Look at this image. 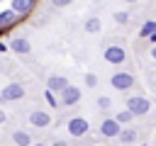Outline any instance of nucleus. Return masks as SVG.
<instances>
[{
  "instance_id": "1",
  "label": "nucleus",
  "mask_w": 156,
  "mask_h": 146,
  "mask_svg": "<svg viewBox=\"0 0 156 146\" xmlns=\"http://www.w3.org/2000/svg\"><path fill=\"white\" fill-rule=\"evenodd\" d=\"M127 109H132L134 117H141V114H146V112L151 109V102H149V97H144V95H132V97L127 100Z\"/></svg>"
},
{
  "instance_id": "2",
  "label": "nucleus",
  "mask_w": 156,
  "mask_h": 146,
  "mask_svg": "<svg viewBox=\"0 0 156 146\" xmlns=\"http://www.w3.org/2000/svg\"><path fill=\"white\" fill-rule=\"evenodd\" d=\"M110 83H112L115 90H129L134 85V75L129 71H115L112 78H110Z\"/></svg>"
},
{
  "instance_id": "3",
  "label": "nucleus",
  "mask_w": 156,
  "mask_h": 146,
  "mask_svg": "<svg viewBox=\"0 0 156 146\" xmlns=\"http://www.w3.org/2000/svg\"><path fill=\"white\" fill-rule=\"evenodd\" d=\"M102 56H105V61H107V63H115V66H119V63H124V61H127V51H124L122 46H117V44L107 46Z\"/></svg>"
},
{
  "instance_id": "4",
  "label": "nucleus",
  "mask_w": 156,
  "mask_h": 146,
  "mask_svg": "<svg viewBox=\"0 0 156 146\" xmlns=\"http://www.w3.org/2000/svg\"><path fill=\"white\" fill-rule=\"evenodd\" d=\"M29 124L37 127V129H44V127L51 124V114H49L46 109H32V112H29Z\"/></svg>"
},
{
  "instance_id": "5",
  "label": "nucleus",
  "mask_w": 156,
  "mask_h": 146,
  "mask_svg": "<svg viewBox=\"0 0 156 146\" xmlns=\"http://www.w3.org/2000/svg\"><path fill=\"white\" fill-rule=\"evenodd\" d=\"M58 95H61V100H58L61 105H78L80 102V90L76 85H66Z\"/></svg>"
},
{
  "instance_id": "6",
  "label": "nucleus",
  "mask_w": 156,
  "mask_h": 146,
  "mask_svg": "<svg viewBox=\"0 0 156 146\" xmlns=\"http://www.w3.org/2000/svg\"><path fill=\"white\" fill-rule=\"evenodd\" d=\"M88 129H90L88 119H83V117L68 119V134H71V136H83V134H88Z\"/></svg>"
},
{
  "instance_id": "7",
  "label": "nucleus",
  "mask_w": 156,
  "mask_h": 146,
  "mask_svg": "<svg viewBox=\"0 0 156 146\" xmlns=\"http://www.w3.org/2000/svg\"><path fill=\"white\" fill-rule=\"evenodd\" d=\"M7 49L15 51V54H20V56H24V54L32 51V44H29V39H24V36H15V39H10Z\"/></svg>"
},
{
  "instance_id": "8",
  "label": "nucleus",
  "mask_w": 156,
  "mask_h": 146,
  "mask_svg": "<svg viewBox=\"0 0 156 146\" xmlns=\"http://www.w3.org/2000/svg\"><path fill=\"white\" fill-rule=\"evenodd\" d=\"M0 97L2 100H20V97H24V88L20 85V83H10V85H5L2 88V92H0Z\"/></svg>"
},
{
  "instance_id": "9",
  "label": "nucleus",
  "mask_w": 156,
  "mask_h": 146,
  "mask_svg": "<svg viewBox=\"0 0 156 146\" xmlns=\"http://www.w3.org/2000/svg\"><path fill=\"white\" fill-rule=\"evenodd\" d=\"M119 122L117 119H102V124H100V134L102 136H107V139H115L117 134H119Z\"/></svg>"
},
{
  "instance_id": "10",
  "label": "nucleus",
  "mask_w": 156,
  "mask_h": 146,
  "mask_svg": "<svg viewBox=\"0 0 156 146\" xmlns=\"http://www.w3.org/2000/svg\"><path fill=\"white\" fill-rule=\"evenodd\" d=\"M20 17H22V15H20V12H15L12 7H10V10H2V12H0V29L12 27V24H15Z\"/></svg>"
},
{
  "instance_id": "11",
  "label": "nucleus",
  "mask_w": 156,
  "mask_h": 146,
  "mask_svg": "<svg viewBox=\"0 0 156 146\" xmlns=\"http://www.w3.org/2000/svg\"><path fill=\"white\" fill-rule=\"evenodd\" d=\"M34 5H37V0H12V2H10V7H12L15 12H20V15L32 12V10H34Z\"/></svg>"
},
{
  "instance_id": "12",
  "label": "nucleus",
  "mask_w": 156,
  "mask_h": 146,
  "mask_svg": "<svg viewBox=\"0 0 156 146\" xmlns=\"http://www.w3.org/2000/svg\"><path fill=\"white\" fill-rule=\"evenodd\" d=\"M66 85H68V80H66V78H61V75H51V78L46 80V88H49L51 92H61Z\"/></svg>"
},
{
  "instance_id": "13",
  "label": "nucleus",
  "mask_w": 156,
  "mask_h": 146,
  "mask_svg": "<svg viewBox=\"0 0 156 146\" xmlns=\"http://www.w3.org/2000/svg\"><path fill=\"white\" fill-rule=\"evenodd\" d=\"M100 29H102L100 17H95V15H93V17H88V19H85V32H88V34H98Z\"/></svg>"
},
{
  "instance_id": "14",
  "label": "nucleus",
  "mask_w": 156,
  "mask_h": 146,
  "mask_svg": "<svg viewBox=\"0 0 156 146\" xmlns=\"http://www.w3.org/2000/svg\"><path fill=\"white\" fill-rule=\"evenodd\" d=\"M12 141H15V144H20V146H29V144H32V136H29L27 131H22V129H15Z\"/></svg>"
},
{
  "instance_id": "15",
  "label": "nucleus",
  "mask_w": 156,
  "mask_h": 146,
  "mask_svg": "<svg viewBox=\"0 0 156 146\" xmlns=\"http://www.w3.org/2000/svg\"><path fill=\"white\" fill-rule=\"evenodd\" d=\"M115 119H117L119 124H129V122L134 119V114H132V109H127V107H124V109H119V112H117V117H115Z\"/></svg>"
},
{
  "instance_id": "16",
  "label": "nucleus",
  "mask_w": 156,
  "mask_h": 146,
  "mask_svg": "<svg viewBox=\"0 0 156 146\" xmlns=\"http://www.w3.org/2000/svg\"><path fill=\"white\" fill-rule=\"evenodd\" d=\"M115 139H119V141L129 144V141H134V139H136V134H134V129H119V134H117Z\"/></svg>"
},
{
  "instance_id": "17",
  "label": "nucleus",
  "mask_w": 156,
  "mask_h": 146,
  "mask_svg": "<svg viewBox=\"0 0 156 146\" xmlns=\"http://www.w3.org/2000/svg\"><path fill=\"white\" fill-rule=\"evenodd\" d=\"M98 109H102V112H107V109H112V100L110 97H98Z\"/></svg>"
},
{
  "instance_id": "18",
  "label": "nucleus",
  "mask_w": 156,
  "mask_h": 146,
  "mask_svg": "<svg viewBox=\"0 0 156 146\" xmlns=\"http://www.w3.org/2000/svg\"><path fill=\"white\" fill-rule=\"evenodd\" d=\"M154 29H156V22H151V19H149V22H144V24H141L139 34H141V36H149V34H151Z\"/></svg>"
},
{
  "instance_id": "19",
  "label": "nucleus",
  "mask_w": 156,
  "mask_h": 146,
  "mask_svg": "<svg viewBox=\"0 0 156 146\" xmlns=\"http://www.w3.org/2000/svg\"><path fill=\"white\" fill-rule=\"evenodd\" d=\"M44 97H46V102H49V107H51V109H56V107H58V100L54 97V92H51L49 88L44 90Z\"/></svg>"
},
{
  "instance_id": "20",
  "label": "nucleus",
  "mask_w": 156,
  "mask_h": 146,
  "mask_svg": "<svg viewBox=\"0 0 156 146\" xmlns=\"http://www.w3.org/2000/svg\"><path fill=\"white\" fill-rule=\"evenodd\" d=\"M115 22L117 24H127L129 22V12H115Z\"/></svg>"
},
{
  "instance_id": "21",
  "label": "nucleus",
  "mask_w": 156,
  "mask_h": 146,
  "mask_svg": "<svg viewBox=\"0 0 156 146\" xmlns=\"http://www.w3.org/2000/svg\"><path fill=\"white\" fill-rule=\"evenodd\" d=\"M85 85H88V88H95V85H98V75H95V73H85Z\"/></svg>"
},
{
  "instance_id": "22",
  "label": "nucleus",
  "mask_w": 156,
  "mask_h": 146,
  "mask_svg": "<svg viewBox=\"0 0 156 146\" xmlns=\"http://www.w3.org/2000/svg\"><path fill=\"white\" fill-rule=\"evenodd\" d=\"M73 0H51V5L54 7H66V5H71Z\"/></svg>"
},
{
  "instance_id": "23",
  "label": "nucleus",
  "mask_w": 156,
  "mask_h": 146,
  "mask_svg": "<svg viewBox=\"0 0 156 146\" xmlns=\"http://www.w3.org/2000/svg\"><path fill=\"white\" fill-rule=\"evenodd\" d=\"M5 51H7V44H2V41H0V54H5Z\"/></svg>"
},
{
  "instance_id": "24",
  "label": "nucleus",
  "mask_w": 156,
  "mask_h": 146,
  "mask_svg": "<svg viewBox=\"0 0 156 146\" xmlns=\"http://www.w3.org/2000/svg\"><path fill=\"white\" fill-rule=\"evenodd\" d=\"M149 39H151V41H154V44H156V29H154V32H151V34H149Z\"/></svg>"
},
{
  "instance_id": "25",
  "label": "nucleus",
  "mask_w": 156,
  "mask_h": 146,
  "mask_svg": "<svg viewBox=\"0 0 156 146\" xmlns=\"http://www.w3.org/2000/svg\"><path fill=\"white\" fill-rule=\"evenodd\" d=\"M2 122H5V112L0 109V124H2Z\"/></svg>"
},
{
  "instance_id": "26",
  "label": "nucleus",
  "mask_w": 156,
  "mask_h": 146,
  "mask_svg": "<svg viewBox=\"0 0 156 146\" xmlns=\"http://www.w3.org/2000/svg\"><path fill=\"white\" fill-rule=\"evenodd\" d=\"M151 58H154V61H156V46H154V49H151Z\"/></svg>"
},
{
  "instance_id": "27",
  "label": "nucleus",
  "mask_w": 156,
  "mask_h": 146,
  "mask_svg": "<svg viewBox=\"0 0 156 146\" xmlns=\"http://www.w3.org/2000/svg\"><path fill=\"white\" fill-rule=\"evenodd\" d=\"M127 2H134V0H127Z\"/></svg>"
}]
</instances>
